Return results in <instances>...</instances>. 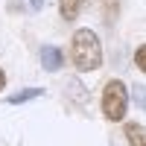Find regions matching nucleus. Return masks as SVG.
Returning <instances> with one entry per match:
<instances>
[{
  "mask_svg": "<svg viewBox=\"0 0 146 146\" xmlns=\"http://www.w3.org/2000/svg\"><path fill=\"white\" fill-rule=\"evenodd\" d=\"M85 3H88V0H62V18L64 21H73L85 9Z\"/></svg>",
  "mask_w": 146,
  "mask_h": 146,
  "instance_id": "obj_5",
  "label": "nucleus"
},
{
  "mask_svg": "<svg viewBox=\"0 0 146 146\" xmlns=\"http://www.w3.org/2000/svg\"><path fill=\"white\" fill-rule=\"evenodd\" d=\"M126 108H129V94H126V85L120 79H111L102 91V114L108 120H123L126 117Z\"/></svg>",
  "mask_w": 146,
  "mask_h": 146,
  "instance_id": "obj_2",
  "label": "nucleus"
},
{
  "mask_svg": "<svg viewBox=\"0 0 146 146\" xmlns=\"http://www.w3.org/2000/svg\"><path fill=\"white\" fill-rule=\"evenodd\" d=\"M126 137L131 146H146V129L140 123H126Z\"/></svg>",
  "mask_w": 146,
  "mask_h": 146,
  "instance_id": "obj_4",
  "label": "nucleus"
},
{
  "mask_svg": "<svg viewBox=\"0 0 146 146\" xmlns=\"http://www.w3.org/2000/svg\"><path fill=\"white\" fill-rule=\"evenodd\" d=\"M62 64H64V56H62V50L58 47H41V67L44 70H50V73H56V70H62Z\"/></svg>",
  "mask_w": 146,
  "mask_h": 146,
  "instance_id": "obj_3",
  "label": "nucleus"
},
{
  "mask_svg": "<svg viewBox=\"0 0 146 146\" xmlns=\"http://www.w3.org/2000/svg\"><path fill=\"white\" fill-rule=\"evenodd\" d=\"M70 50H73L76 70H94L102 64V47H100V38L94 35V29H76Z\"/></svg>",
  "mask_w": 146,
  "mask_h": 146,
  "instance_id": "obj_1",
  "label": "nucleus"
},
{
  "mask_svg": "<svg viewBox=\"0 0 146 146\" xmlns=\"http://www.w3.org/2000/svg\"><path fill=\"white\" fill-rule=\"evenodd\" d=\"M21 6L27 9V12H38V9L44 6V0H21Z\"/></svg>",
  "mask_w": 146,
  "mask_h": 146,
  "instance_id": "obj_9",
  "label": "nucleus"
},
{
  "mask_svg": "<svg viewBox=\"0 0 146 146\" xmlns=\"http://www.w3.org/2000/svg\"><path fill=\"white\" fill-rule=\"evenodd\" d=\"M131 96H135L137 108H146V85H135V88H131Z\"/></svg>",
  "mask_w": 146,
  "mask_h": 146,
  "instance_id": "obj_7",
  "label": "nucleus"
},
{
  "mask_svg": "<svg viewBox=\"0 0 146 146\" xmlns=\"http://www.w3.org/2000/svg\"><path fill=\"white\" fill-rule=\"evenodd\" d=\"M102 3L108 9V21H114V15H117V0H102Z\"/></svg>",
  "mask_w": 146,
  "mask_h": 146,
  "instance_id": "obj_10",
  "label": "nucleus"
},
{
  "mask_svg": "<svg viewBox=\"0 0 146 146\" xmlns=\"http://www.w3.org/2000/svg\"><path fill=\"white\" fill-rule=\"evenodd\" d=\"M3 85H6V73L0 70V91H3Z\"/></svg>",
  "mask_w": 146,
  "mask_h": 146,
  "instance_id": "obj_11",
  "label": "nucleus"
},
{
  "mask_svg": "<svg viewBox=\"0 0 146 146\" xmlns=\"http://www.w3.org/2000/svg\"><path fill=\"white\" fill-rule=\"evenodd\" d=\"M41 94H44L41 88H27V91H18V94H12V96H9V105H21V102L35 100V96H41Z\"/></svg>",
  "mask_w": 146,
  "mask_h": 146,
  "instance_id": "obj_6",
  "label": "nucleus"
},
{
  "mask_svg": "<svg viewBox=\"0 0 146 146\" xmlns=\"http://www.w3.org/2000/svg\"><path fill=\"white\" fill-rule=\"evenodd\" d=\"M135 64L146 73V44H143V47H137V53H135Z\"/></svg>",
  "mask_w": 146,
  "mask_h": 146,
  "instance_id": "obj_8",
  "label": "nucleus"
}]
</instances>
